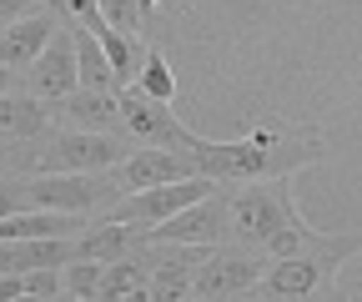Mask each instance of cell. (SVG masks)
Wrapping results in <instances>:
<instances>
[{
	"label": "cell",
	"instance_id": "8992f818",
	"mask_svg": "<svg viewBox=\"0 0 362 302\" xmlns=\"http://www.w3.org/2000/svg\"><path fill=\"white\" fill-rule=\"evenodd\" d=\"M272 267L267 252H252V247H216L206 257V267L197 272V287H192V302H237L247 292L262 287Z\"/></svg>",
	"mask_w": 362,
	"mask_h": 302
},
{
	"label": "cell",
	"instance_id": "9a60e30c",
	"mask_svg": "<svg viewBox=\"0 0 362 302\" xmlns=\"http://www.w3.org/2000/svg\"><path fill=\"white\" fill-rule=\"evenodd\" d=\"M136 247H146V227H131V222H111L101 217L86 237H76V262H121Z\"/></svg>",
	"mask_w": 362,
	"mask_h": 302
},
{
	"label": "cell",
	"instance_id": "5bb4252c",
	"mask_svg": "<svg viewBox=\"0 0 362 302\" xmlns=\"http://www.w3.org/2000/svg\"><path fill=\"white\" fill-rule=\"evenodd\" d=\"M66 121V132H101V137H126L121 121V96L111 91H76L71 101H61L56 111Z\"/></svg>",
	"mask_w": 362,
	"mask_h": 302
},
{
	"label": "cell",
	"instance_id": "484cf974",
	"mask_svg": "<svg viewBox=\"0 0 362 302\" xmlns=\"http://www.w3.org/2000/svg\"><path fill=\"white\" fill-rule=\"evenodd\" d=\"M121 302H156V292H151V287H136V292H131V297H121Z\"/></svg>",
	"mask_w": 362,
	"mask_h": 302
},
{
	"label": "cell",
	"instance_id": "ac0fdd59",
	"mask_svg": "<svg viewBox=\"0 0 362 302\" xmlns=\"http://www.w3.org/2000/svg\"><path fill=\"white\" fill-rule=\"evenodd\" d=\"M86 227V217L76 211H6L0 217V237L6 242H25V237H76Z\"/></svg>",
	"mask_w": 362,
	"mask_h": 302
},
{
	"label": "cell",
	"instance_id": "9c48e42d",
	"mask_svg": "<svg viewBox=\"0 0 362 302\" xmlns=\"http://www.w3.org/2000/svg\"><path fill=\"white\" fill-rule=\"evenodd\" d=\"M232 237V197L226 187L187 211H176L171 222L161 227H146V247H166V242H181V247H221Z\"/></svg>",
	"mask_w": 362,
	"mask_h": 302
},
{
	"label": "cell",
	"instance_id": "7c38bea8",
	"mask_svg": "<svg viewBox=\"0 0 362 302\" xmlns=\"http://www.w3.org/2000/svg\"><path fill=\"white\" fill-rule=\"evenodd\" d=\"M25 86L40 101H71L81 91V56H76V35L71 30H61L51 40V51L25 71Z\"/></svg>",
	"mask_w": 362,
	"mask_h": 302
},
{
	"label": "cell",
	"instance_id": "cb8c5ba5",
	"mask_svg": "<svg viewBox=\"0 0 362 302\" xmlns=\"http://www.w3.org/2000/svg\"><path fill=\"white\" fill-rule=\"evenodd\" d=\"M61 282H66V292L96 302L101 297V282H106V262H71V267H61Z\"/></svg>",
	"mask_w": 362,
	"mask_h": 302
},
{
	"label": "cell",
	"instance_id": "83f0119b",
	"mask_svg": "<svg viewBox=\"0 0 362 302\" xmlns=\"http://www.w3.org/2000/svg\"><path fill=\"white\" fill-rule=\"evenodd\" d=\"M317 302H347V292L337 287V292H327V297H317Z\"/></svg>",
	"mask_w": 362,
	"mask_h": 302
},
{
	"label": "cell",
	"instance_id": "30bf717a",
	"mask_svg": "<svg viewBox=\"0 0 362 302\" xmlns=\"http://www.w3.org/2000/svg\"><path fill=\"white\" fill-rule=\"evenodd\" d=\"M202 177L192 151H166V146H136L121 166H116V182L131 192H151V187H171V182H192Z\"/></svg>",
	"mask_w": 362,
	"mask_h": 302
},
{
	"label": "cell",
	"instance_id": "6da1fadb",
	"mask_svg": "<svg viewBox=\"0 0 362 302\" xmlns=\"http://www.w3.org/2000/svg\"><path fill=\"white\" fill-rule=\"evenodd\" d=\"M226 197H232V237H237V247L267 252L272 262H277V257H302V252L327 242V232H317L297 211V197L287 192V177L226 187Z\"/></svg>",
	"mask_w": 362,
	"mask_h": 302
},
{
	"label": "cell",
	"instance_id": "2e32d148",
	"mask_svg": "<svg viewBox=\"0 0 362 302\" xmlns=\"http://www.w3.org/2000/svg\"><path fill=\"white\" fill-rule=\"evenodd\" d=\"M6 277L21 272H45V267H71L76 262V237H25V242H6Z\"/></svg>",
	"mask_w": 362,
	"mask_h": 302
},
{
	"label": "cell",
	"instance_id": "ffe728a7",
	"mask_svg": "<svg viewBox=\"0 0 362 302\" xmlns=\"http://www.w3.org/2000/svg\"><path fill=\"white\" fill-rule=\"evenodd\" d=\"M146 282H151V252L136 247L131 257H121V262L106 267V282H101L96 302H121V297H131L136 287H146Z\"/></svg>",
	"mask_w": 362,
	"mask_h": 302
},
{
	"label": "cell",
	"instance_id": "e0dca14e",
	"mask_svg": "<svg viewBox=\"0 0 362 302\" xmlns=\"http://www.w3.org/2000/svg\"><path fill=\"white\" fill-rule=\"evenodd\" d=\"M51 121H61L56 111H45L40 96H6L0 101V126H6V141L11 146H25L35 137L51 132Z\"/></svg>",
	"mask_w": 362,
	"mask_h": 302
},
{
	"label": "cell",
	"instance_id": "ba28073f",
	"mask_svg": "<svg viewBox=\"0 0 362 302\" xmlns=\"http://www.w3.org/2000/svg\"><path fill=\"white\" fill-rule=\"evenodd\" d=\"M221 192V182H211V177H192V182H171V187H151V192H131V197H121L106 217L111 222H131V227H161V222H171L176 211H187V207H197V202H206V197H216Z\"/></svg>",
	"mask_w": 362,
	"mask_h": 302
},
{
	"label": "cell",
	"instance_id": "8fae6325",
	"mask_svg": "<svg viewBox=\"0 0 362 302\" xmlns=\"http://www.w3.org/2000/svg\"><path fill=\"white\" fill-rule=\"evenodd\" d=\"M151 252V292L156 302H187L192 287H197V272L206 267V257L216 247H181V242H166V247H146Z\"/></svg>",
	"mask_w": 362,
	"mask_h": 302
},
{
	"label": "cell",
	"instance_id": "7402d4cb",
	"mask_svg": "<svg viewBox=\"0 0 362 302\" xmlns=\"http://www.w3.org/2000/svg\"><path fill=\"white\" fill-rule=\"evenodd\" d=\"M56 11V21L66 30H90V35H106V16H101V0H45Z\"/></svg>",
	"mask_w": 362,
	"mask_h": 302
},
{
	"label": "cell",
	"instance_id": "4316f807",
	"mask_svg": "<svg viewBox=\"0 0 362 302\" xmlns=\"http://www.w3.org/2000/svg\"><path fill=\"white\" fill-rule=\"evenodd\" d=\"M6 302H56V297H40V292H21V297H6Z\"/></svg>",
	"mask_w": 362,
	"mask_h": 302
},
{
	"label": "cell",
	"instance_id": "603a6c76",
	"mask_svg": "<svg viewBox=\"0 0 362 302\" xmlns=\"http://www.w3.org/2000/svg\"><path fill=\"white\" fill-rule=\"evenodd\" d=\"M131 86H141L151 101H166V106L176 101V76H171V66H166V56H161V51H151V56H146L141 76H136Z\"/></svg>",
	"mask_w": 362,
	"mask_h": 302
},
{
	"label": "cell",
	"instance_id": "44dd1931",
	"mask_svg": "<svg viewBox=\"0 0 362 302\" xmlns=\"http://www.w3.org/2000/svg\"><path fill=\"white\" fill-rule=\"evenodd\" d=\"M101 46H106V56H111V66L121 71V81L131 86L136 76H141V66H146V46H141V35H121V30H106L101 35Z\"/></svg>",
	"mask_w": 362,
	"mask_h": 302
},
{
	"label": "cell",
	"instance_id": "d6986e66",
	"mask_svg": "<svg viewBox=\"0 0 362 302\" xmlns=\"http://www.w3.org/2000/svg\"><path fill=\"white\" fill-rule=\"evenodd\" d=\"M71 35H76V56H81V91H111L116 96V86H126V81L111 66L101 35H90V30H71Z\"/></svg>",
	"mask_w": 362,
	"mask_h": 302
},
{
	"label": "cell",
	"instance_id": "4fadbf2b",
	"mask_svg": "<svg viewBox=\"0 0 362 302\" xmlns=\"http://www.w3.org/2000/svg\"><path fill=\"white\" fill-rule=\"evenodd\" d=\"M61 30H66V25L56 21L51 6L35 11V16H25V21H16V25H6V71L25 76L45 51H51V40H56Z\"/></svg>",
	"mask_w": 362,
	"mask_h": 302
},
{
	"label": "cell",
	"instance_id": "d4e9b609",
	"mask_svg": "<svg viewBox=\"0 0 362 302\" xmlns=\"http://www.w3.org/2000/svg\"><path fill=\"white\" fill-rule=\"evenodd\" d=\"M101 16H106V25L121 30V35H141L146 0H101Z\"/></svg>",
	"mask_w": 362,
	"mask_h": 302
},
{
	"label": "cell",
	"instance_id": "52a82bcc",
	"mask_svg": "<svg viewBox=\"0 0 362 302\" xmlns=\"http://www.w3.org/2000/svg\"><path fill=\"white\" fill-rule=\"evenodd\" d=\"M121 121L126 137L136 146H166V151H197L206 137H197L192 126H181L166 101H151L141 86H121Z\"/></svg>",
	"mask_w": 362,
	"mask_h": 302
},
{
	"label": "cell",
	"instance_id": "f1b7e54d",
	"mask_svg": "<svg viewBox=\"0 0 362 302\" xmlns=\"http://www.w3.org/2000/svg\"><path fill=\"white\" fill-rule=\"evenodd\" d=\"M56 302H90V297H76V292H61Z\"/></svg>",
	"mask_w": 362,
	"mask_h": 302
},
{
	"label": "cell",
	"instance_id": "277c9868",
	"mask_svg": "<svg viewBox=\"0 0 362 302\" xmlns=\"http://www.w3.org/2000/svg\"><path fill=\"white\" fill-rule=\"evenodd\" d=\"M6 211H76V217H106L126 197V187L106 171L96 177H56V171H35V177L11 182Z\"/></svg>",
	"mask_w": 362,
	"mask_h": 302
},
{
	"label": "cell",
	"instance_id": "7a4b0ae2",
	"mask_svg": "<svg viewBox=\"0 0 362 302\" xmlns=\"http://www.w3.org/2000/svg\"><path fill=\"white\" fill-rule=\"evenodd\" d=\"M322 156L317 132H252L237 141H202L192 151L197 171L221 187H247V182H277L292 177L297 166H312Z\"/></svg>",
	"mask_w": 362,
	"mask_h": 302
},
{
	"label": "cell",
	"instance_id": "f546056e",
	"mask_svg": "<svg viewBox=\"0 0 362 302\" xmlns=\"http://www.w3.org/2000/svg\"><path fill=\"white\" fill-rule=\"evenodd\" d=\"M151 6H161V0H146V11H151Z\"/></svg>",
	"mask_w": 362,
	"mask_h": 302
},
{
	"label": "cell",
	"instance_id": "3957f363",
	"mask_svg": "<svg viewBox=\"0 0 362 302\" xmlns=\"http://www.w3.org/2000/svg\"><path fill=\"white\" fill-rule=\"evenodd\" d=\"M357 252H362V232H342V237H327L322 247H312L302 257H277L267 267L257 297L262 302H317V297L337 292V272Z\"/></svg>",
	"mask_w": 362,
	"mask_h": 302
},
{
	"label": "cell",
	"instance_id": "5b68a950",
	"mask_svg": "<svg viewBox=\"0 0 362 302\" xmlns=\"http://www.w3.org/2000/svg\"><path fill=\"white\" fill-rule=\"evenodd\" d=\"M136 151L131 137H101V132H56L45 141L30 166L35 171H56V177H96V171L121 166Z\"/></svg>",
	"mask_w": 362,
	"mask_h": 302
}]
</instances>
